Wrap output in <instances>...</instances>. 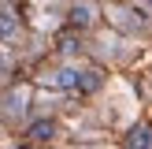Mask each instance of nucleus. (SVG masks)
I'll return each mask as SVG.
<instances>
[{
    "label": "nucleus",
    "mask_w": 152,
    "mask_h": 149,
    "mask_svg": "<svg viewBox=\"0 0 152 149\" xmlns=\"http://www.w3.org/2000/svg\"><path fill=\"white\" fill-rule=\"evenodd\" d=\"M82 78H86V71H78V67H63V71L52 74V86H59V89H82Z\"/></svg>",
    "instance_id": "2"
},
{
    "label": "nucleus",
    "mask_w": 152,
    "mask_h": 149,
    "mask_svg": "<svg viewBox=\"0 0 152 149\" xmlns=\"http://www.w3.org/2000/svg\"><path fill=\"white\" fill-rule=\"evenodd\" d=\"M96 11H100V7H96L93 0H78V4L71 7V26H78V30L93 26V22H96Z\"/></svg>",
    "instance_id": "1"
},
{
    "label": "nucleus",
    "mask_w": 152,
    "mask_h": 149,
    "mask_svg": "<svg viewBox=\"0 0 152 149\" xmlns=\"http://www.w3.org/2000/svg\"><path fill=\"white\" fill-rule=\"evenodd\" d=\"M19 37V11L15 7H0V41Z\"/></svg>",
    "instance_id": "4"
},
{
    "label": "nucleus",
    "mask_w": 152,
    "mask_h": 149,
    "mask_svg": "<svg viewBox=\"0 0 152 149\" xmlns=\"http://www.w3.org/2000/svg\"><path fill=\"white\" fill-rule=\"evenodd\" d=\"M52 131H56V123H52V119H45V123H34V127H30V134H34L37 142H45V138H52Z\"/></svg>",
    "instance_id": "5"
},
{
    "label": "nucleus",
    "mask_w": 152,
    "mask_h": 149,
    "mask_svg": "<svg viewBox=\"0 0 152 149\" xmlns=\"http://www.w3.org/2000/svg\"><path fill=\"white\" fill-rule=\"evenodd\" d=\"M126 149H152V127L148 123L130 127V134H126Z\"/></svg>",
    "instance_id": "3"
}]
</instances>
